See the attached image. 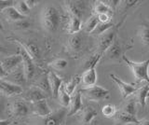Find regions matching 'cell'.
I'll return each mask as SVG.
<instances>
[{
	"label": "cell",
	"instance_id": "cell-1",
	"mask_svg": "<svg viewBox=\"0 0 149 125\" xmlns=\"http://www.w3.org/2000/svg\"><path fill=\"white\" fill-rule=\"evenodd\" d=\"M61 21H62V18H61L60 11L56 7L48 5L42 10L41 24L46 31L49 33L56 32L61 24Z\"/></svg>",
	"mask_w": 149,
	"mask_h": 125
},
{
	"label": "cell",
	"instance_id": "cell-2",
	"mask_svg": "<svg viewBox=\"0 0 149 125\" xmlns=\"http://www.w3.org/2000/svg\"><path fill=\"white\" fill-rule=\"evenodd\" d=\"M122 59L124 60V62L128 64L130 67L133 73V75L135 78L140 81H146L147 82V84L149 85V59L146 61H143L141 63H135L129 60L126 56H124Z\"/></svg>",
	"mask_w": 149,
	"mask_h": 125
},
{
	"label": "cell",
	"instance_id": "cell-3",
	"mask_svg": "<svg viewBox=\"0 0 149 125\" xmlns=\"http://www.w3.org/2000/svg\"><path fill=\"white\" fill-rule=\"evenodd\" d=\"M81 92H83L87 99L95 102H99L108 98L110 94V91L98 85H94L90 88H85V89L81 91Z\"/></svg>",
	"mask_w": 149,
	"mask_h": 125
},
{
	"label": "cell",
	"instance_id": "cell-4",
	"mask_svg": "<svg viewBox=\"0 0 149 125\" xmlns=\"http://www.w3.org/2000/svg\"><path fill=\"white\" fill-rule=\"evenodd\" d=\"M32 109V105L30 106L29 104L26 101L23 100H17L11 105L10 111L12 114V117L15 119L24 118L29 115Z\"/></svg>",
	"mask_w": 149,
	"mask_h": 125
},
{
	"label": "cell",
	"instance_id": "cell-5",
	"mask_svg": "<svg viewBox=\"0 0 149 125\" xmlns=\"http://www.w3.org/2000/svg\"><path fill=\"white\" fill-rule=\"evenodd\" d=\"M2 66L5 69V71L7 72V74H10L13 72L15 69H17L19 66H22V58L21 53L18 52L16 54H12V55H8L6 58H4L2 61Z\"/></svg>",
	"mask_w": 149,
	"mask_h": 125
},
{
	"label": "cell",
	"instance_id": "cell-6",
	"mask_svg": "<svg viewBox=\"0 0 149 125\" xmlns=\"http://www.w3.org/2000/svg\"><path fill=\"white\" fill-rule=\"evenodd\" d=\"M18 50H19V52L21 53L22 58V66H23V69H24L26 80H30L35 75V64H34V62H33V59L22 46L19 47Z\"/></svg>",
	"mask_w": 149,
	"mask_h": 125
},
{
	"label": "cell",
	"instance_id": "cell-7",
	"mask_svg": "<svg viewBox=\"0 0 149 125\" xmlns=\"http://www.w3.org/2000/svg\"><path fill=\"white\" fill-rule=\"evenodd\" d=\"M22 87L18 86L16 84L9 82L7 80L4 78H0V94L4 96H14V95H19L22 94Z\"/></svg>",
	"mask_w": 149,
	"mask_h": 125
},
{
	"label": "cell",
	"instance_id": "cell-8",
	"mask_svg": "<svg viewBox=\"0 0 149 125\" xmlns=\"http://www.w3.org/2000/svg\"><path fill=\"white\" fill-rule=\"evenodd\" d=\"M67 114L65 108H59L43 118V125H62L63 120Z\"/></svg>",
	"mask_w": 149,
	"mask_h": 125
},
{
	"label": "cell",
	"instance_id": "cell-9",
	"mask_svg": "<svg viewBox=\"0 0 149 125\" xmlns=\"http://www.w3.org/2000/svg\"><path fill=\"white\" fill-rule=\"evenodd\" d=\"M110 78H112V80L118 86L121 95H122L123 98H127L130 95H132L134 92H136L139 89V88H137L133 84H129V83L124 82L123 80H121L119 78L113 75V74H110Z\"/></svg>",
	"mask_w": 149,
	"mask_h": 125
},
{
	"label": "cell",
	"instance_id": "cell-10",
	"mask_svg": "<svg viewBox=\"0 0 149 125\" xmlns=\"http://www.w3.org/2000/svg\"><path fill=\"white\" fill-rule=\"evenodd\" d=\"M115 30L110 29L108 31H106L105 33L101 35L100 39H99V44H98V49H99V52L100 53H104L107 52L111 45L114 43L115 41Z\"/></svg>",
	"mask_w": 149,
	"mask_h": 125
},
{
	"label": "cell",
	"instance_id": "cell-11",
	"mask_svg": "<svg viewBox=\"0 0 149 125\" xmlns=\"http://www.w3.org/2000/svg\"><path fill=\"white\" fill-rule=\"evenodd\" d=\"M32 111H33V114L39 116V117H42V118L47 117V116L52 112L48 105L47 100H41V101L36 102V103L32 104Z\"/></svg>",
	"mask_w": 149,
	"mask_h": 125
},
{
	"label": "cell",
	"instance_id": "cell-12",
	"mask_svg": "<svg viewBox=\"0 0 149 125\" xmlns=\"http://www.w3.org/2000/svg\"><path fill=\"white\" fill-rule=\"evenodd\" d=\"M19 43V45L22 46V47L26 50V52L31 56L33 60H36L40 57V49L36 42L34 41H27V42H22L21 40H16Z\"/></svg>",
	"mask_w": 149,
	"mask_h": 125
},
{
	"label": "cell",
	"instance_id": "cell-13",
	"mask_svg": "<svg viewBox=\"0 0 149 125\" xmlns=\"http://www.w3.org/2000/svg\"><path fill=\"white\" fill-rule=\"evenodd\" d=\"M46 98H47V94L36 86L30 88V89L26 91L25 99L27 101H29L32 104L36 103V102L41 101V100H46Z\"/></svg>",
	"mask_w": 149,
	"mask_h": 125
},
{
	"label": "cell",
	"instance_id": "cell-14",
	"mask_svg": "<svg viewBox=\"0 0 149 125\" xmlns=\"http://www.w3.org/2000/svg\"><path fill=\"white\" fill-rule=\"evenodd\" d=\"M8 77H10V78H11L10 80H8L9 82L13 83V84H16L18 86H21V87L22 85H24L26 83V81H27L25 73H24V69H23L22 66H19L13 72H11L10 74H8Z\"/></svg>",
	"mask_w": 149,
	"mask_h": 125
},
{
	"label": "cell",
	"instance_id": "cell-15",
	"mask_svg": "<svg viewBox=\"0 0 149 125\" xmlns=\"http://www.w3.org/2000/svg\"><path fill=\"white\" fill-rule=\"evenodd\" d=\"M49 84L51 88V94L54 97V98H58L59 95V91L63 83V80L59 76H57L53 71H50L49 74Z\"/></svg>",
	"mask_w": 149,
	"mask_h": 125
},
{
	"label": "cell",
	"instance_id": "cell-16",
	"mask_svg": "<svg viewBox=\"0 0 149 125\" xmlns=\"http://www.w3.org/2000/svg\"><path fill=\"white\" fill-rule=\"evenodd\" d=\"M81 80L84 86V89L94 86L97 80V73L95 67H92L91 69H88V70L84 71L81 77Z\"/></svg>",
	"mask_w": 149,
	"mask_h": 125
},
{
	"label": "cell",
	"instance_id": "cell-17",
	"mask_svg": "<svg viewBox=\"0 0 149 125\" xmlns=\"http://www.w3.org/2000/svg\"><path fill=\"white\" fill-rule=\"evenodd\" d=\"M82 46H83L82 36L79 33L71 35V36H70L68 39V48L70 52L74 53L80 52L82 49Z\"/></svg>",
	"mask_w": 149,
	"mask_h": 125
},
{
	"label": "cell",
	"instance_id": "cell-18",
	"mask_svg": "<svg viewBox=\"0 0 149 125\" xmlns=\"http://www.w3.org/2000/svg\"><path fill=\"white\" fill-rule=\"evenodd\" d=\"M82 2L79 1H66L65 6L67 8V11L70 16L77 17L79 19L82 18L83 13V8H82Z\"/></svg>",
	"mask_w": 149,
	"mask_h": 125
},
{
	"label": "cell",
	"instance_id": "cell-19",
	"mask_svg": "<svg viewBox=\"0 0 149 125\" xmlns=\"http://www.w3.org/2000/svg\"><path fill=\"white\" fill-rule=\"evenodd\" d=\"M116 122L119 124H134L139 125L140 120L136 118V116L130 115L128 113L124 112V111H120L116 114Z\"/></svg>",
	"mask_w": 149,
	"mask_h": 125
},
{
	"label": "cell",
	"instance_id": "cell-20",
	"mask_svg": "<svg viewBox=\"0 0 149 125\" xmlns=\"http://www.w3.org/2000/svg\"><path fill=\"white\" fill-rule=\"evenodd\" d=\"M83 108L82 104V98H81V91H77L74 96L72 98L71 104H70V110L67 114V116H73L77 114L79 110H81Z\"/></svg>",
	"mask_w": 149,
	"mask_h": 125
},
{
	"label": "cell",
	"instance_id": "cell-21",
	"mask_svg": "<svg viewBox=\"0 0 149 125\" xmlns=\"http://www.w3.org/2000/svg\"><path fill=\"white\" fill-rule=\"evenodd\" d=\"M107 56L111 60H118L122 56V46L120 45L118 41L115 40L111 47L107 50ZM123 57V56H122Z\"/></svg>",
	"mask_w": 149,
	"mask_h": 125
},
{
	"label": "cell",
	"instance_id": "cell-22",
	"mask_svg": "<svg viewBox=\"0 0 149 125\" xmlns=\"http://www.w3.org/2000/svg\"><path fill=\"white\" fill-rule=\"evenodd\" d=\"M3 14L5 15V17L7 18L8 20L13 22L14 24L17 22H20L23 19H25L26 17L22 16V14L18 12V10L15 8V7H10V8H6L5 10L2 11Z\"/></svg>",
	"mask_w": 149,
	"mask_h": 125
},
{
	"label": "cell",
	"instance_id": "cell-23",
	"mask_svg": "<svg viewBox=\"0 0 149 125\" xmlns=\"http://www.w3.org/2000/svg\"><path fill=\"white\" fill-rule=\"evenodd\" d=\"M136 92H137V97H136L137 101L142 105V108H144L146 105V99L149 94V85L144 84L143 86H141Z\"/></svg>",
	"mask_w": 149,
	"mask_h": 125
},
{
	"label": "cell",
	"instance_id": "cell-24",
	"mask_svg": "<svg viewBox=\"0 0 149 125\" xmlns=\"http://www.w3.org/2000/svg\"><path fill=\"white\" fill-rule=\"evenodd\" d=\"M81 29V19L77 17L70 16L69 24H68V33L74 35L77 34Z\"/></svg>",
	"mask_w": 149,
	"mask_h": 125
},
{
	"label": "cell",
	"instance_id": "cell-25",
	"mask_svg": "<svg viewBox=\"0 0 149 125\" xmlns=\"http://www.w3.org/2000/svg\"><path fill=\"white\" fill-rule=\"evenodd\" d=\"M58 99H59V102L60 104L62 105L63 108H68L71 104V101H72V98L70 97V95L66 92L64 89V84L62 85L60 89V91H59V95H58Z\"/></svg>",
	"mask_w": 149,
	"mask_h": 125
},
{
	"label": "cell",
	"instance_id": "cell-26",
	"mask_svg": "<svg viewBox=\"0 0 149 125\" xmlns=\"http://www.w3.org/2000/svg\"><path fill=\"white\" fill-rule=\"evenodd\" d=\"M99 24H100V21L98 16L92 15L87 20L85 25H84V30H85V32H87V33H91V32H93L96 29V27Z\"/></svg>",
	"mask_w": 149,
	"mask_h": 125
},
{
	"label": "cell",
	"instance_id": "cell-27",
	"mask_svg": "<svg viewBox=\"0 0 149 125\" xmlns=\"http://www.w3.org/2000/svg\"><path fill=\"white\" fill-rule=\"evenodd\" d=\"M102 54L98 52L94 55H91V56H90L88 59H86V61L83 64V68L85 69V71L92 67H95L98 62H99L100 59L102 58Z\"/></svg>",
	"mask_w": 149,
	"mask_h": 125
},
{
	"label": "cell",
	"instance_id": "cell-28",
	"mask_svg": "<svg viewBox=\"0 0 149 125\" xmlns=\"http://www.w3.org/2000/svg\"><path fill=\"white\" fill-rule=\"evenodd\" d=\"M94 11H95V15H100V14L111 15L112 14V10L104 1H95Z\"/></svg>",
	"mask_w": 149,
	"mask_h": 125
},
{
	"label": "cell",
	"instance_id": "cell-29",
	"mask_svg": "<svg viewBox=\"0 0 149 125\" xmlns=\"http://www.w3.org/2000/svg\"><path fill=\"white\" fill-rule=\"evenodd\" d=\"M36 87H38L40 90H42L46 94H51V88L49 84V76H44L42 77L40 80L37 81Z\"/></svg>",
	"mask_w": 149,
	"mask_h": 125
},
{
	"label": "cell",
	"instance_id": "cell-30",
	"mask_svg": "<svg viewBox=\"0 0 149 125\" xmlns=\"http://www.w3.org/2000/svg\"><path fill=\"white\" fill-rule=\"evenodd\" d=\"M97 116V111L92 108H87L84 109L82 116V122L84 124H88Z\"/></svg>",
	"mask_w": 149,
	"mask_h": 125
},
{
	"label": "cell",
	"instance_id": "cell-31",
	"mask_svg": "<svg viewBox=\"0 0 149 125\" xmlns=\"http://www.w3.org/2000/svg\"><path fill=\"white\" fill-rule=\"evenodd\" d=\"M139 36L142 43L146 46H149V25L142 24L139 29Z\"/></svg>",
	"mask_w": 149,
	"mask_h": 125
},
{
	"label": "cell",
	"instance_id": "cell-32",
	"mask_svg": "<svg viewBox=\"0 0 149 125\" xmlns=\"http://www.w3.org/2000/svg\"><path fill=\"white\" fill-rule=\"evenodd\" d=\"M15 8L18 10V12L22 14V16L26 17L28 14L30 13L31 8L28 7V5L26 4V1L24 0H20V1H16L15 5H14Z\"/></svg>",
	"mask_w": 149,
	"mask_h": 125
},
{
	"label": "cell",
	"instance_id": "cell-33",
	"mask_svg": "<svg viewBox=\"0 0 149 125\" xmlns=\"http://www.w3.org/2000/svg\"><path fill=\"white\" fill-rule=\"evenodd\" d=\"M123 111L130 115L136 116L137 110H136V101H135V99L132 98L126 102L123 108Z\"/></svg>",
	"mask_w": 149,
	"mask_h": 125
},
{
	"label": "cell",
	"instance_id": "cell-34",
	"mask_svg": "<svg viewBox=\"0 0 149 125\" xmlns=\"http://www.w3.org/2000/svg\"><path fill=\"white\" fill-rule=\"evenodd\" d=\"M68 66V62L65 59H56L51 63H49V66L52 67L55 70H63L67 67Z\"/></svg>",
	"mask_w": 149,
	"mask_h": 125
},
{
	"label": "cell",
	"instance_id": "cell-35",
	"mask_svg": "<svg viewBox=\"0 0 149 125\" xmlns=\"http://www.w3.org/2000/svg\"><path fill=\"white\" fill-rule=\"evenodd\" d=\"M79 80H80V78H79L78 77H74L71 78V80H69L66 84H64V89L69 95H71L74 92L77 85L78 84Z\"/></svg>",
	"mask_w": 149,
	"mask_h": 125
},
{
	"label": "cell",
	"instance_id": "cell-36",
	"mask_svg": "<svg viewBox=\"0 0 149 125\" xmlns=\"http://www.w3.org/2000/svg\"><path fill=\"white\" fill-rule=\"evenodd\" d=\"M8 113V105L6 101V96L0 94V120L8 119L6 116Z\"/></svg>",
	"mask_w": 149,
	"mask_h": 125
},
{
	"label": "cell",
	"instance_id": "cell-37",
	"mask_svg": "<svg viewBox=\"0 0 149 125\" xmlns=\"http://www.w3.org/2000/svg\"><path fill=\"white\" fill-rule=\"evenodd\" d=\"M114 26V24H112V22H106V24H104V22H100L99 24H98V26L96 27V29L93 31V33H94L95 35H102L104 33H105L106 31L110 30L112 27Z\"/></svg>",
	"mask_w": 149,
	"mask_h": 125
},
{
	"label": "cell",
	"instance_id": "cell-38",
	"mask_svg": "<svg viewBox=\"0 0 149 125\" xmlns=\"http://www.w3.org/2000/svg\"><path fill=\"white\" fill-rule=\"evenodd\" d=\"M102 113L105 118H113L114 116H116V108L112 105H106L102 108Z\"/></svg>",
	"mask_w": 149,
	"mask_h": 125
},
{
	"label": "cell",
	"instance_id": "cell-39",
	"mask_svg": "<svg viewBox=\"0 0 149 125\" xmlns=\"http://www.w3.org/2000/svg\"><path fill=\"white\" fill-rule=\"evenodd\" d=\"M15 25L19 29H28L31 27V22L25 18V19H23L20 22H15Z\"/></svg>",
	"mask_w": 149,
	"mask_h": 125
},
{
	"label": "cell",
	"instance_id": "cell-40",
	"mask_svg": "<svg viewBox=\"0 0 149 125\" xmlns=\"http://www.w3.org/2000/svg\"><path fill=\"white\" fill-rule=\"evenodd\" d=\"M16 1H11V0H0V10L3 11L8 8L14 7Z\"/></svg>",
	"mask_w": 149,
	"mask_h": 125
},
{
	"label": "cell",
	"instance_id": "cell-41",
	"mask_svg": "<svg viewBox=\"0 0 149 125\" xmlns=\"http://www.w3.org/2000/svg\"><path fill=\"white\" fill-rule=\"evenodd\" d=\"M97 16H98V18H99L100 22L106 24V22H111V15H109V14H100V15H97Z\"/></svg>",
	"mask_w": 149,
	"mask_h": 125
},
{
	"label": "cell",
	"instance_id": "cell-42",
	"mask_svg": "<svg viewBox=\"0 0 149 125\" xmlns=\"http://www.w3.org/2000/svg\"><path fill=\"white\" fill-rule=\"evenodd\" d=\"M7 77H8V74L6 71H5V69L2 66V63L0 62V78H4Z\"/></svg>",
	"mask_w": 149,
	"mask_h": 125
},
{
	"label": "cell",
	"instance_id": "cell-43",
	"mask_svg": "<svg viewBox=\"0 0 149 125\" xmlns=\"http://www.w3.org/2000/svg\"><path fill=\"white\" fill-rule=\"evenodd\" d=\"M26 1V4L28 5V7H29L30 8H34L37 3V1H35V0H25Z\"/></svg>",
	"mask_w": 149,
	"mask_h": 125
},
{
	"label": "cell",
	"instance_id": "cell-44",
	"mask_svg": "<svg viewBox=\"0 0 149 125\" xmlns=\"http://www.w3.org/2000/svg\"><path fill=\"white\" fill-rule=\"evenodd\" d=\"M12 120L11 119H3L0 120V125H11Z\"/></svg>",
	"mask_w": 149,
	"mask_h": 125
},
{
	"label": "cell",
	"instance_id": "cell-45",
	"mask_svg": "<svg viewBox=\"0 0 149 125\" xmlns=\"http://www.w3.org/2000/svg\"><path fill=\"white\" fill-rule=\"evenodd\" d=\"M0 54H3V55H7V54H8V50H6V48L3 47V46H2L1 44H0Z\"/></svg>",
	"mask_w": 149,
	"mask_h": 125
},
{
	"label": "cell",
	"instance_id": "cell-46",
	"mask_svg": "<svg viewBox=\"0 0 149 125\" xmlns=\"http://www.w3.org/2000/svg\"><path fill=\"white\" fill-rule=\"evenodd\" d=\"M139 125H149V120L144 119V120H140Z\"/></svg>",
	"mask_w": 149,
	"mask_h": 125
},
{
	"label": "cell",
	"instance_id": "cell-47",
	"mask_svg": "<svg viewBox=\"0 0 149 125\" xmlns=\"http://www.w3.org/2000/svg\"><path fill=\"white\" fill-rule=\"evenodd\" d=\"M3 30H4V26L2 24V22H0V32H3Z\"/></svg>",
	"mask_w": 149,
	"mask_h": 125
},
{
	"label": "cell",
	"instance_id": "cell-48",
	"mask_svg": "<svg viewBox=\"0 0 149 125\" xmlns=\"http://www.w3.org/2000/svg\"><path fill=\"white\" fill-rule=\"evenodd\" d=\"M62 125H63V124H62Z\"/></svg>",
	"mask_w": 149,
	"mask_h": 125
}]
</instances>
